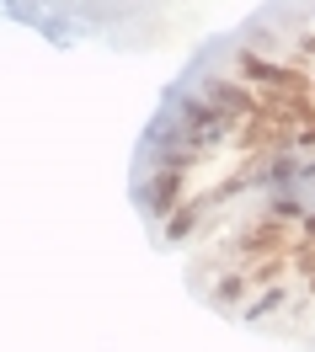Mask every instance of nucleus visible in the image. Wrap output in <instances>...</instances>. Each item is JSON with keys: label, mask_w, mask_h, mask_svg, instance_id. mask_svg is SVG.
Masks as SVG:
<instances>
[{"label": "nucleus", "mask_w": 315, "mask_h": 352, "mask_svg": "<svg viewBox=\"0 0 315 352\" xmlns=\"http://www.w3.org/2000/svg\"><path fill=\"white\" fill-rule=\"evenodd\" d=\"M225 69L235 80H246L251 91H262V96H310V80H315V69H305L299 59H268V54H257L246 43L230 54Z\"/></svg>", "instance_id": "obj_1"}, {"label": "nucleus", "mask_w": 315, "mask_h": 352, "mask_svg": "<svg viewBox=\"0 0 315 352\" xmlns=\"http://www.w3.org/2000/svg\"><path fill=\"white\" fill-rule=\"evenodd\" d=\"M198 187H203V182H198V176H187V171H150V176H144V187H139V208H144L155 224H166L182 203L198 192Z\"/></svg>", "instance_id": "obj_2"}, {"label": "nucleus", "mask_w": 315, "mask_h": 352, "mask_svg": "<svg viewBox=\"0 0 315 352\" xmlns=\"http://www.w3.org/2000/svg\"><path fill=\"white\" fill-rule=\"evenodd\" d=\"M203 294H208L214 309H235V315H241V309L251 305L257 283L246 278V267H225V272H208V288H203Z\"/></svg>", "instance_id": "obj_3"}, {"label": "nucleus", "mask_w": 315, "mask_h": 352, "mask_svg": "<svg viewBox=\"0 0 315 352\" xmlns=\"http://www.w3.org/2000/svg\"><path fill=\"white\" fill-rule=\"evenodd\" d=\"M289 299H294V283H272V288H262V294L241 309V320H246V326H262V320H272L278 309H289Z\"/></svg>", "instance_id": "obj_4"}, {"label": "nucleus", "mask_w": 315, "mask_h": 352, "mask_svg": "<svg viewBox=\"0 0 315 352\" xmlns=\"http://www.w3.org/2000/svg\"><path fill=\"white\" fill-rule=\"evenodd\" d=\"M294 59H299L305 69H315V27H310V32H299V38H294Z\"/></svg>", "instance_id": "obj_5"}, {"label": "nucleus", "mask_w": 315, "mask_h": 352, "mask_svg": "<svg viewBox=\"0 0 315 352\" xmlns=\"http://www.w3.org/2000/svg\"><path fill=\"white\" fill-rule=\"evenodd\" d=\"M310 102H315V80H310Z\"/></svg>", "instance_id": "obj_6"}]
</instances>
